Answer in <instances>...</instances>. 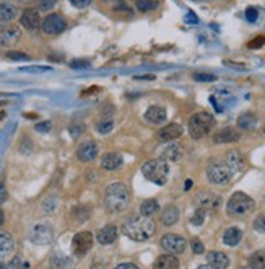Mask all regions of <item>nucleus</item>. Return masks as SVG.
<instances>
[{"instance_id": "c9c22d12", "label": "nucleus", "mask_w": 265, "mask_h": 269, "mask_svg": "<svg viewBox=\"0 0 265 269\" xmlns=\"http://www.w3.org/2000/svg\"><path fill=\"white\" fill-rule=\"evenodd\" d=\"M37 8H39L41 12H49L52 10V8L55 7V4H57V0H37Z\"/></svg>"}, {"instance_id": "cd10ccee", "label": "nucleus", "mask_w": 265, "mask_h": 269, "mask_svg": "<svg viewBox=\"0 0 265 269\" xmlns=\"http://www.w3.org/2000/svg\"><path fill=\"white\" fill-rule=\"evenodd\" d=\"M238 126L241 129H254L255 126H257V118H255V114L252 113H242L241 116L238 118Z\"/></svg>"}, {"instance_id": "a878e982", "label": "nucleus", "mask_w": 265, "mask_h": 269, "mask_svg": "<svg viewBox=\"0 0 265 269\" xmlns=\"http://www.w3.org/2000/svg\"><path fill=\"white\" fill-rule=\"evenodd\" d=\"M242 240V232L238 227H230L226 232L223 234V242L228 246H236Z\"/></svg>"}, {"instance_id": "423d86ee", "label": "nucleus", "mask_w": 265, "mask_h": 269, "mask_svg": "<svg viewBox=\"0 0 265 269\" xmlns=\"http://www.w3.org/2000/svg\"><path fill=\"white\" fill-rule=\"evenodd\" d=\"M233 176V171L225 162H213L207 168V178L212 181L213 185H225L228 183Z\"/></svg>"}, {"instance_id": "7c9ffc66", "label": "nucleus", "mask_w": 265, "mask_h": 269, "mask_svg": "<svg viewBox=\"0 0 265 269\" xmlns=\"http://www.w3.org/2000/svg\"><path fill=\"white\" fill-rule=\"evenodd\" d=\"M135 7L138 12H151L158 8V2L156 0H137Z\"/></svg>"}, {"instance_id": "dca6fc26", "label": "nucleus", "mask_w": 265, "mask_h": 269, "mask_svg": "<svg viewBox=\"0 0 265 269\" xmlns=\"http://www.w3.org/2000/svg\"><path fill=\"white\" fill-rule=\"evenodd\" d=\"M13 249H15L13 237L7 232H0V259H7L8 256H12Z\"/></svg>"}, {"instance_id": "864d4df0", "label": "nucleus", "mask_w": 265, "mask_h": 269, "mask_svg": "<svg viewBox=\"0 0 265 269\" xmlns=\"http://www.w3.org/2000/svg\"><path fill=\"white\" fill-rule=\"evenodd\" d=\"M2 224H4V212L0 210V227H2Z\"/></svg>"}, {"instance_id": "473e14b6", "label": "nucleus", "mask_w": 265, "mask_h": 269, "mask_svg": "<svg viewBox=\"0 0 265 269\" xmlns=\"http://www.w3.org/2000/svg\"><path fill=\"white\" fill-rule=\"evenodd\" d=\"M72 214L77 217V220H80V222H85L87 219H90V207H85V206L75 207Z\"/></svg>"}, {"instance_id": "58836bf2", "label": "nucleus", "mask_w": 265, "mask_h": 269, "mask_svg": "<svg viewBox=\"0 0 265 269\" xmlns=\"http://www.w3.org/2000/svg\"><path fill=\"white\" fill-rule=\"evenodd\" d=\"M254 228H255V232L265 235V216H259L254 220Z\"/></svg>"}, {"instance_id": "37998d69", "label": "nucleus", "mask_w": 265, "mask_h": 269, "mask_svg": "<svg viewBox=\"0 0 265 269\" xmlns=\"http://www.w3.org/2000/svg\"><path fill=\"white\" fill-rule=\"evenodd\" d=\"M7 57L8 59H12V61H28V56L23 54V52H8Z\"/></svg>"}, {"instance_id": "a18cd8bd", "label": "nucleus", "mask_w": 265, "mask_h": 269, "mask_svg": "<svg viewBox=\"0 0 265 269\" xmlns=\"http://www.w3.org/2000/svg\"><path fill=\"white\" fill-rule=\"evenodd\" d=\"M69 2L77 8H85V7H88L91 4V0H69Z\"/></svg>"}, {"instance_id": "0eeeda50", "label": "nucleus", "mask_w": 265, "mask_h": 269, "mask_svg": "<svg viewBox=\"0 0 265 269\" xmlns=\"http://www.w3.org/2000/svg\"><path fill=\"white\" fill-rule=\"evenodd\" d=\"M41 28L46 34H51V36H55V34H60L67 30V22L64 20V16L59 15V13H51L47 15L43 23H41Z\"/></svg>"}, {"instance_id": "412c9836", "label": "nucleus", "mask_w": 265, "mask_h": 269, "mask_svg": "<svg viewBox=\"0 0 265 269\" xmlns=\"http://www.w3.org/2000/svg\"><path fill=\"white\" fill-rule=\"evenodd\" d=\"M213 140L216 144H230V142H236V140H239V132L238 131H234L231 128H226V129H221L215 134V137Z\"/></svg>"}, {"instance_id": "4d7b16f0", "label": "nucleus", "mask_w": 265, "mask_h": 269, "mask_svg": "<svg viewBox=\"0 0 265 269\" xmlns=\"http://www.w3.org/2000/svg\"><path fill=\"white\" fill-rule=\"evenodd\" d=\"M263 132H265V128H263Z\"/></svg>"}, {"instance_id": "4c0bfd02", "label": "nucleus", "mask_w": 265, "mask_h": 269, "mask_svg": "<svg viewBox=\"0 0 265 269\" xmlns=\"http://www.w3.org/2000/svg\"><path fill=\"white\" fill-rule=\"evenodd\" d=\"M263 44H265V36H257L248 43V47L249 49H260Z\"/></svg>"}, {"instance_id": "bb28decb", "label": "nucleus", "mask_w": 265, "mask_h": 269, "mask_svg": "<svg viewBox=\"0 0 265 269\" xmlns=\"http://www.w3.org/2000/svg\"><path fill=\"white\" fill-rule=\"evenodd\" d=\"M177 219H179V209L176 206H168L165 207L163 210V214H161V222L165 225H174L177 222Z\"/></svg>"}, {"instance_id": "9d476101", "label": "nucleus", "mask_w": 265, "mask_h": 269, "mask_svg": "<svg viewBox=\"0 0 265 269\" xmlns=\"http://www.w3.org/2000/svg\"><path fill=\"white\" fill-rule=\"evenodd\" d=\"M91 246H93V235L90 232H80L72 240L73 253L77 255H85L87 252H90Z\"/></svg>"}, {"instance_id": "ddd939ff", "label": "nucleus", "mask_w": 265, "mask_h": 269, "mask_svg": "<svg viewBox=\"0 0 265 269\" xmlns=\"http://www.w3.org/2000/svg\"><path fill=\"white\" fill-rule=\"evenodd\" d=\"M77 155L81 162H91L96 158L98 155V146H96V142H93V140H87V142H83L78 146L77 149Z\"/></svg>"}, {"instance_id": "e433bc0d", "label": "nucleus", "mask_w": 265, "mask_h": 269, "mask_svg": "<svg viewBox=\"0 0 265 269\" xmlns=\"http://www.w3.org/2000/svg\"><path fill=\"white\" fill-rule=\"evenodd\" d=\"M194 79L197 82H215L216 80V75L205 74V72H197V74H194Z\"/></svg>"}, {"instance_id": "c03bdc74", "label": "nucleus", "mask_w": 265, "mask_h": 269, "mask_svg": "<svg viewBox=\"0 0 265 269\" xmlns=\"http://www.w3.org/2000/svg\"><path fill=\"white\" fill-rule=\"evenodd\" d=\"M257 16H259V13L254 7H249L248 10H246V18H248L249 22H255L257 20Z\"/></svg>"}, {"instance_id": "b1692460", "label": "nucleus", "mask_w": 265, "mask_h": 269, "mask_svg": "<svg viewBox=\"0 0 265 269\" xmlns=\"http://www.w3.org/2000/svg\"><path fill=\"white\" fill-rule=\"evenodd\" d=\"M181 157H182V149L181 146H177V144H169L161 153V158L165 162H179Z\"/></svg>"}, {"instance_id": "9b49d317", "label": "nucleus", "mask_w": 265, "mask_h": 269, "mask_svg": "<svg viewBox=\"0 0 265 269\" xmlns=\"http://www.w3.org/2000/svg\"><path fill=\"white\" fill-rule=\"evenodd\" d=\"M22 31L18 26L13 25H7L0 28V46H10L15 44L18 40H20Z\"/></svg>"}, {"instance_id": "4be33fe9", "label": "nucleus", "mask_w": 265, "mask_h": 269, "mask_svg": "<svg viewBox=\"0 0 265 269\" xmlns=\"http://www.w3.org/2000/svg\"><path fill=\"white\" fill-rule=\"evenodd\" d=\"M153 269H179V259L174 255H163L155 261Z\"/></svg>"}, {"instance_id": "393cba45", "label": "nucleus", "mask_w": 265, "mask_h": 269, "mask_svg": "<svg viewBox=\"0 0 265 269\" xmlns=\"http://www.w3.org/2000/svg\"><path fill=\"white\" fill-rule=\"evenodd\" d=\"M226 165L230 167V170L233 171V173H238V171H241L242 168H244V158H242V155L239 152H230L228 155H226Z\"/></svg>"}, {"instance_id": "f8f14e48", "label": "nucleus", "mask_w": 265, "mask_h": 269, "mask_svg": "<svg viewBox=\"0 0 265 269\" xmlns=\"http://www.w3.org/2000/svg\"><path fill=\"white\" fill-rule=\"evenodd\" d=\"M156 136H158L159 140H165V142L179 139V137L182 136V126H181V124L171 122V124H168V126H165V128L159 129Z\"/></svg>"}, {"instance_id": "603ef678", "label": "nucleus", "mask_w": 265, "mask_h": 269, "mask_svg": "<svg viewBox=\"0 0 265 269\" xmlns=\"http://www.w3.org/2000/svg\"><path fill=\"white\" fill-rule=\"evenodd\" d=\"M197 269H215V267H212L210 264H208V266H198Z\"/></svg>"}, {"instance_id": "6e6552de", "label": "nucleus", "mask_w": 265, "mask_h": 269, "mask_svg": "<svg viewBox=\"0 0 265 269\" xmlns=\"http://www.w3.org/2000/svg\"><path fill=\"white\" fill-rule=\"evenodd\" d=\"M161 246L165 252H168L169 255H181L184 253V249L187 246V242L181 237V235H176V234H168L161 238Z\"/></svg>"}, {"instance_id": "f03ea898", "label": "nucleus", "mask_w": 265, "mask_h": 269, "mask_svg": "<svg viewBox=\"0 0 265 269\" xmlns=\"http://www.w3.org/2000/svg\"><path fill=\"white\" fill-rule=\"evenodd\" d=\"M130 203V191L124 183H114L109 185L104 194V204L109 212L116 214L122 212Z\"/></svg>"}, {"instance_id": "20e7f679", "label": "nucleus", "mask_w": 265, "mask_h": 269, "mask_svg": "<svg viewBox=\"0 0 265 269\" xmlns=\"http://www.w3.org/2000/svg\"><path fill=\"white\" fill-rule=\"evenodd\" d=\"M215 128V118L210 113H195L194 116L189 119V134L194 139H202L207 134Z\"/></svg>"}, {"instance_id": "72a5a7b5", "label": "nucleus", "mask_w": 265, "mask_h": 269, "mask_svg": "<svg viewBox=\"0 0 265 269\" xmlns=\"http://www.w3.org/2000/svg\"><path fill=\"white\" fill-rule=\"evenodd\" d=\"M205 217H207V210L200 207V209H198L197 212L194 214V217L191 219V224L195 225V227H200V225L205 222Z\"/></svg>"}, {"instance_id": "aec40b11", "label": "nucleus", "mask_w": 265, "mask_h": 269, "mask_svg": "<svg viewBox=\"0 0 265 269\" xmlns=\"http://www.w3.org/2000/svg\"><path fill=\"white\" fill-rule=\"evenodd\" d=\"M168 118L166 110L163 106H150L145 113V119L150 124H161Z\"/></svg>"}, {"instance_id": "f704fd0d", "label": "nucleus", "mask_w": 265, "mask_h": 269, "mask_svg": "<svg viewBox=\"0 0 265 269\" xmlns=\"http://www.w3.org/2000/svg\"><path fill=\"white\" fill-rule=\"evenodd\" d=\"M109 7H112V10H119V12H127V4L126 0H104Z\"/></svg>"}, {"instance_id": "2f4dec72", "label": "nucleus", "mask_w": 265, "mask_h": 269, "mask_svg": "<svg viewBox=\"0 0 265 269\" xmlns=\"http://www.w3.org/2000/svg\"><path fill=\"white\" fill-rule=\"evenodd\" d=\"M112 129H114V121H112V119H103V121H99L96 124V131L99 134H108Z\"/></svg>"}, {"instance_id": "39448f33", "label": "nucleus", "mask_w": 265, "mask_h": 269, "mask_svg": "<svg viewBox=\"0 0 265 269\" xmlns=\"http://www.w3.org/2000/svg\"><path fill=\"white\" fill-rule=\"evenodd\" d=\"M254 209V201L244 193H234L226 206V212L230 216H246Z\"/></svg>"}, {"instance_id": "5fc2aeb1", "label": "nucleus", "mask_w": 265, "mask_h": 269, "mask_svg": "<svg viewBox=\"0 0 265 269\" xmlns=\"http://www.w3.org/2000/svg\"><path fill=\"white\" fill-rule=\"evenodd\" d=\"M5 118V111H2V113H0V121H2Z\"/></svg>"}, {"instance_id": "f3484780", "label": "nucleus", "mask_w": 265, "mask_h": 269, "mask_svg": "<svg viewBox=\"0 0 265 269\" xmlns=\"http://www.w3.org/2000/svg\"><path fill=\"white\" fill-rule=\"evenodd\" d=\"M122 162H124V160H122L120 153H117V152H108V153H104L103 158H101V167L104 170L112 171V170H117L122 165Z\"/></svg>"}, {"instance_id": "c85d7f7f", "label": "nucleus", "mask_w": 265, "mask_h": 269, "mask_svg": "<svg viewBox=\"0 0 265 269\" xmlns=\"http://www.w3.org/2000/svg\"><path fill=\"white\" fill-rule=\"evenodd\" d=\"M249 266L251 269H265V249L252 253V256L249 258Z\"/></svg>"}, {"instance_id": "f257e3e1", "label": "nucleus", "mask_w": 265, "mask_h": 269, "mask_svg": "<svg viewBox=\"0 0 265 269\" xmlns=\"http://www.w3.org/2000/svg\"><path fill=\"white\" fill-rule=\"evenodd\" d=\"M124 235L129 237L130 240H135V242H145V240L151 238L156 232V225L151 220V217L147 216H134L127 219L124 222Z\"/></svg>"}, {"instance_id": "6ab92c4d", "label": "nucleus", "mask_w": 265, "mask_h": 269, "mask_svg": "<svg viewBox=\"0 0 265 269\" xmlns=\"http://www.w3.org/2000/svg\"><path fill=\"white\" fill-rule=\"evenodd\" d=\"M207 259H208V264L215 269H228L230 266V258L221 252H210Z\"/></svg>"}, {"instance_id": "ea45409f", "label": "nucleus", "mask_w": 265, "mask_h": 269, "mask_svg": "<svg viewBox=\"0 0 265 269\" xmlns=\"http://www.w3.org/2000/svg\"><path fill=\"white\" fill-rule=\"evenodd\" d=\"M7 269H26V266L22 263V259L18 258V256H15L10 263L7 264Z\"/></svg>"}, {"instance_id": "de8ad7c7", "label": "nucleus", "mask_w": 265, "mask_h": 269, "mask_svg": "<svg viewBox=\"0 0 265 269\" xmlns=\"http://www.w3.org/2000/svg\"><path fill=\"white\" fill-rule=\"evenodd\" d=\"M7 198H8L7 189H5V186L2 183H0V204H4L5 201H7Z\"/></svg>"}, {"instance_id": "c756f323", "label": "nucleus", "mask_w": 265, "mask_h": 269, "mask_svg": "<svg viewBox=\"0 0 265 269\" xmlns=\"http://www.w3.org/2000/svg\"><path fill=\"white\" fill-rule=\"evenodd\" d=\"M159 210V204L156 203L155 199H150V201H145L144 204L140 207V212L141 216H147V217H151L153 214H156Z\"/></svg>"}, {"instance_id": "5701e85b", "label": "nucleus", "mask_w": 265, "mask_h": 269, "mask_svg": "<svg viewBox=\"0 0 265 269\" xmlns=\"http://www.w3.org/2000/svg\"><path fill=\"white\" fill-rule=\"evenodd\" d=\"M16 7L8 2H0V23H10L16 18Z\"/></svg>"}, {"instance_id": "a211bd4d", "label": "nucleus", "mask_w": 265, "mask_h": 269, "mask_svg": "<svg viewBox=\"0 0 265 269\" xmlns=\"http://www.w3.org/2000/svg\"><path fill=\"white\" fill-rule=\"evenodd\" d=\"M117 235H119L117 227H114V225H106V227H103V228L99 230L98 235H96V238H98V242H99L101 245H111V243H114L116 240H117Z\"/></svg>"}, {"instance_id": "6e6d98bb", "label": "nucleus", "mask_w": 265, "mask_h": 269, "mask_svg": "<svg viewBox=\"0 0 265 269\" xmlns=\"http://www.w3.org/2000/svg\"><path fill=\"white\" fill-rule=\"evenodd\" d=\"M20 2H30V0H20Z\"/></svg>"}, {"instance_id": "1a4fd4ad", "label": "nucleus", "mask_w": 265, "mask_h": 269, "mask_svg": "<svg viewBox=\"0 0 265 269\" xmlns=\"http://www.w3.org/2000/svg\"><path fill=\"white\" fill-rule=\"evenodd\" d=\"M30 238H31V242H33V243H37V245H47V243H51V242H52L54 232H52L51 225H47V224H37V225H34V227L31 228Z\"/></svg>"}, {"instance_id": "3c124183", "label": "nucleus", "mask_w": 265, "mask_h": 269, "mask_svg": "<svg viewBox=\"0 0 265 269\" xmlns=\"http://www.w3.org/2000/svg\"><path fill=\"white\" fill-rule=\"evenodd\" d=\"M191 188H192V181H191V180H187V181H186V188H184V189H186V191H189Z\"/></svg>"}, {"instance_id": "09e8293b", "label": "nucleus", "mask_w": 265, "mask_h": 269, "mask_svg": "<svg viewBox=\"0 0 265 269\" xmlns=\"http://www.w3.org/2000/svg\"><path fill=\"white\" fill-rule=\"evenodd\" d=\"M114 269H138L134 263H122L119 266H116Z\"/></svg>"}, {"instance_id": "2eb2a0df", "label": "nucleus", "mask_w": 265, "mask_h": 269, "mask_svg": "<svg viewBox=\"0 0 265 269\" xmlns=\"http://www.w3.org/2000/svg\"><path fill=\"white\" fill-rule=\"evenodd\" d=\"M41 16H39V12L34 10V8H28V10L23 12L22 15V25L28 30H37V28L41 26Z\"/></svg>"}, {"instance_id": "a19ab883", "label": "nucleus", "mask_w": 265, "mask_h": 269, "mask_svg": "<svg viewBox=\"0 0 265 269\" xmlns=\"http://www.w3.org/2000/svg\"><path fill=\"white\" fill-rule=\"evenodd\" d=\"M191 246H192V249H194V253H195V255H202V253L205 252L203 243L200 242V240H197V238H194V240H192Z\"/></svg>"}, {"instance_id": "4468645a", "label": "nucleus", "mask_w": 265, "mask_h": 269, "mask_svg": "<svg viewBox=\"0 0 265 269\" xmlns=\"http://www.w3.org/2000/svg\"><path fill=\"white\" fill-rule=\"evenodd\" d=\"M195 203L198 204V207H202V209H215V207H218L220 203H221V198L220 196H216L213 193H198L197 198H195Z\"/></svg>"}, {"instance_id": "79ce46f5", "label": "nucleus", "mask_w": 265, "mask_h": 269, "mask_svg": "<svg viewBox=\"0 0 265 269\" xmlns=\"http://www.w3.org/2000/svg\"><path fill=\"white\" fill-rule=\"evenodd\" d=\"M51 128H52V124H51L49 121H43V122H37L34 129H36L37 132H49Z\"/></svg>"}, {"instance_id": "7ed1b4c3", "label": "nucleus", "mask_w": 265, "mask_h": 269, "mask_svg": "<svg viewBox=\"0 0 265 269\" xmlns=\"http://www.w3.org/2000/svg\"><path fill=\"white\" fill-rule=\"evenodd\" d=\"M141 171L147 180H150L151 183L163 186L166 185L168 176H169V167L168 162H165L163 158H156V160H148L144 167H141Z\"/></svg>"}, {"instance_id": "49530a36", "label": "nucleus", "mask_w": 265, "mask_h": 269, "mask_svg": "<svg viewBox=\"0 0 265 269\" xmlns=\"http://www.w3.org/2000/svg\"><path fill=\"white\" fill-rule=\"evenodd\" d=\"M88 65H90L88 61H73V62L70 64L72 69H85V67H88Z\"/></svg>"}, {"instance_id": "8fccbe9b", "label": "nucleus", "mask_w": 265, "mask_h": 269, "mask_svg": "<svg viewBox=\"0 0 265 269\" xmlns=\"http://www.w3.org/2000/svg\"><path fill=\"white\" fill-rule=\"evenodd\" d=\"M187 22H192V23H197L198 20H197V16H195L194 13H189V15H187Z\"/></svg>"}]
</instances>
